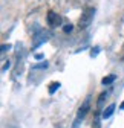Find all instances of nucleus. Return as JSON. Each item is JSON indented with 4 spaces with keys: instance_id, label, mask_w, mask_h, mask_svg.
<instances>
[{
    "instance_id": "5",
    "label": "nucleus",
    "mask_w": 124,
    "mask_h": 128,
    "mask_svg": "<svg viewBox=\"0 0 124 128\" xmlns=\"http://www.w3.org/2000/svg\"><path fill=\"white\" fill-rule=\"evenodd\" d=\"M115 78H116L115 75H109V76H106V78H103V81H101V82H103L104 86H107V84H112V82L115 81Z\"/></svg>"
},
{
    "instance_id": "9",
    "label": "nucleus",
    "mask_w": 124,
    "mask_h": 128,
    "mask_svg": "<svg viewBox=\"0 0 124 128\" xmlns=\"http://www.w3.org/2000/svg\"><path fill=\"white\" fill-rule=\"evenodd\" d=\"M63 30H65V32H71V30H72V24H71V23H69V24H66V26L63 28Z\"/></svg>"
},
{
    "instance_id": "11",
    "label": "nucleus",
    "mask_w": 124,
    "mask_h": 128,
    "mask_svg": "<svg viewBox=\"0 0 124 128\" xmlns=\"http://www.w3.org/2000/svg\"><path fill=\"white\" fill-rule=\"evenodd\" d=\"M119 108H121V110H124V102H121V105H119Z\"/></svg>"
},
{
    "instance_id": "6",
    "label": "nucleus",
    "mask_w": 124,
    "mask_h": 128,
    "mask_svg": "<svg viewBox=\"0 0 124 128\" xmlns=\"http://www.w3.org/2000/svg\"><path fill=\"white\" fill-rule=\"evenodd\" d=\"M58 87H60V82H51V86H49V93H51V94L55 93V90H58Z\"/></svg>"
},
{
    "instance_id": "3",
    "label": "nucleus",
    "mask_w": 124,
    "mask_h": 128,
    "mask_svg": "<svg viewBox=\"0 0 124 128\" xmlns=\"http://www.w3.org/2000/svg\"><path fill=\"white\" fill-rule=\"evenodd\" d=\"M89 110H90V98H87V99L83 102V105H81L80 110H78V114H77V118H78V119H83V118L87 114Z\"/></svg>"
},
{
    "instance_id": "8",
    "label": "nucleus",
    "mask_w": 124,
    "mask_h": 128,
    "mask_svg": "<svg viewBox=\"0 0 124 128\" xmlns=\"http://www.w3.org/2000/svg\"><path fill=\"white\" fill-rule=\"evenodd\" d=\"M94 126H95V128H100V118H98V114H97V118H95V120H94Z\"/></svg>"
},
{
    "instance_id": "2",
    "label": "nucleus",
    "mask_w": 124,
    "mask_h": 128,
    "mask_svg": "<svg viewBox=\"0 0 124 128\" xmlns=\"http://www.w3.org/2000/svg\"><path fill=\"white\" fill-rule=\"evenodd\" d=\"M46 20H48V24L52 26V28H57L61 24V22H63V18H61V15L54 12V11H49L48 12V17H46Z\"/></svg>"
},
{
    "instance_id": "10",
    "label": "nucleus",
    "mask_w": 124,
    "mask_h": 128,
    "mask_svg": "<svg viewBox=\"0 0 124 128\" xmlns=\"http://www.w3.org/2000/svg\"><path fill=\"white\" fill-rule=\"evenodd\" d=\"M9 47H11L9 44H8V46H6V44H3V46H2V54H5V52H6V50L9 49Z\"/></svg>"
},
{
    "instance_id": "7",
    "label": "nucleus",
    "mask_w": 124,
    "mask_h": 128,
    "mask_svg": "<svg viewBox=\"0 0 124 128\" xmlns=\"http://www.w3.org/2000/svg\"><path fill=\"white\" fill-rule=\"evenodd\" d=\"M104 98H106V93H101L100 98H98V108H101V105H103V102H104Z\"/></svg>"
},
{
    "instance_id": "1",
    "label": "nucleus",
    "mask_w": 124,
    "mask_h": 128,
    "mask_svg": "<svg viewBox=\"0 0 124 128\" xmlns=\"http://www.w3.org/2000/svg\"><path fill=\"white\" fill-rule=\"evenodd\" d=\"M94 14H95V9L94 8H86L80 17V22H78V28L80 29H86L90 23H92V18H94Z\"/></svg>"
},
{
    "instance_id": "4",
    "label": "nucleus",
    "mask_w": 124,
    "mask_h": 128,
    "mask_svg": "<svg viewBox=\"0 0 124 128\" xmlns=\"http://www.w3.org/2000/svg\"><path fill=\"white\" fill-rule=\"evenodd\" d=\"M113 110H115V104H110L109 107H107L104 111H103V114H101V118L103 119H109L112 114H113Z\"/></svg>"
}]
</instances>
